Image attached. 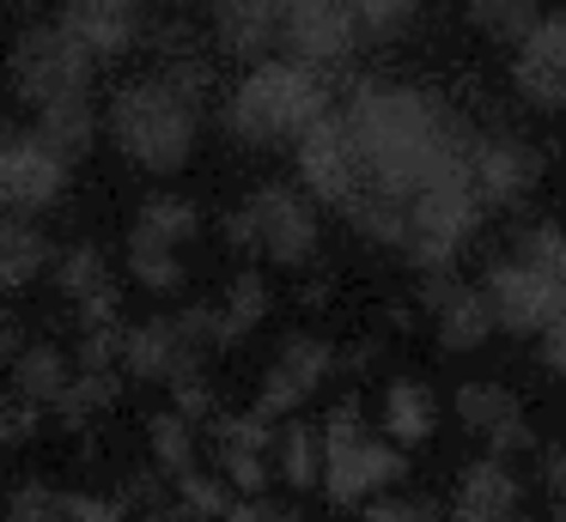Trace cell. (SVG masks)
<instances>
[{
	"label": "cell",
	"mask_w": 566,
	"mask_h": 522,
	"mask_svg": "<svg viewBox=\"0 0 566 522\" xmlns=\"http://www.w3.org/2000/svg\"><path fill=\"white\" fill-rule=\"evenodd\" d=\"M512 249L524 255V262H536L542 274L566 279V225H530V231H517Z\"/></svg>",
	"instance_id": "35"
},
{
	"label": "cell",
	"mask_w": 566,
	"mask_h": 522,
	"mask_svg": "<svg viewBox=\"0 0 566 522\" xmlns=\"http://www.w3.org/2000/svg\"><path fill=\"white\" fill-rule=\"evenodd\" d=\"M420 303L432 310V328H439L444 352H475V347H488V334L500 328V316H493L488 291H481V286H463V279H451V267L427 274V291H420Z\"/></svg>",
	"instance_id": "16"
},
{
	"label": "cell",
	"mask_w": 566,
	"mask_h": 522,
	"mask_svg": "<svg viewBox=\"0 0 566 522\" xmlns=\"http://www.w3.org/2000/svg\"><path fill=\"white\" fill-rule=\"evenodd\" d=\"M7 516H19V522L62 516V492H55L50 480H19L13 492H7Z\"/></svg>",
	"instance_id": "39"
},
{
	"label": "cell",
	"mask_w": 566,
	"mask_h": 522,
	"mask_svg": "<svg viewBox=\"0 0 566 522\" xmlns=\"http://www.w3.org/2000/svg\"><path fill=\"white\" fill-rule=\"evenodd\" d=\"M147 7H184V0H147Z\"/></svg>",
	"instance_id": "46"
},
{
	"label": "cell",
	"mask_w": 566,
	"mask_h": 522,
	"mask_svg": "<svg viewBox=\"0 0 566 522\" xmlns=\"http://www.w3.org/2000/svg\"><path fill=\"white\" fill-rule=\"evenodd\" d=\"M213 24V43L232 55L256 61L269 49H281V0H201Z\"/></svg>",
	"instance_id": "21"
},
{
	"label": "cell",
	"mask_w": 566,
	"mask_h": 522,
	"mask_svg": "<svg viewBox=\"0 0 566 522\" xmlns=\"http://www.w3.org/2000/svg\"><path fill=\"white\" fill-rule=\"evenodd\" d=\"M524 504V480L512 473V461L500 456H475L457 468V492H451V510L469 522H500Z\"/></svg>",
	"instance_id": "20"
},
{
	"label": "cell",
	"mask_w": 566,
	"mask_h": 522,
	"mask_svg": "<svg viewBox=\"0 0 566 522\" xmlns=\"http://www.w3.org/2000/svg\"><path fill=\"white\" fill-rule=\"evenodd\" d=\"M481 213H488V201L475 194L469 152H463L451 170L427 177L415 194H408V206H402V243H396V249H402L420 274H439V267H451L457 255H463V243L475 237Z\"/></svg>",
	"instance_id": "5"
},
{
	"label": "cell",
	"mask_w": 566,
	"mask_h": 522,
	"mask_svg": "<svg viewBox=\"0 0 566 522\" xmlns=\"http://www.w3.org/2000/svg\"><path fill=\"white\" fill-rule=\"evenodd\" d=\"M342 121L354 134L359 158H366L371 189L396 194L408 206V194L427 177L451 170L457 158L469 152V121L444 104L427 85H390V79H366L347 92Z\"/></svg>",
	"instance_id": "1"
},
{
	"label": "cell",
	"mask_w": 566,
	"mask_h": 522,
	"mask_svg": "<svg viewBox=\"0 0 566 522\" xmlns=\"http://www.w3.org/2000/svg\"><path fill=\"white\" fill-rule=\"evenodd\" d=\"M208 444H213V461H220V473L232 480L238 498L269 492V480H274V419L262 407L213 413V419H208Z\"/></svg>",
	"instance_id": "13"
},
{
	"label": "cell",
	"mask_w": 566,
	"mask_h": 522,
	"mask_svg": "<svg viewBox=\"0 0 566 522\" xmlns=\"http://www.w3.org/2000/svg\"><path fill=\"white\" fill-rule=\"evenodd\" d=\"M469 177H475V194L488 206H517L542 177V158L530 140H512V134H493V140H469Z\"/></svg>",
	"instance_id": "18"
},
{
	"label": "cell",
	"mask_w": 566,
	"mask_h": 522,
	"mask_svg": "<svg viewBox=\"0 0 566 522\" xmlns=\"http://www.w3.org/2000/svg\"><path fill=\"white\" fill-rule=\"evenodd\" d=\"M293 164H298V182L317 206H335V213H354V201L371 189L366 177V158H359L354 134H347L342 109H323L305 134L293 140Z\"/></svg>",
	"instance_id": "8"
},
{
	"label": "cell",
	"mask_w": 566,
	"mask_h": 522,
	"mask_svg": "<svg viewBox=\"0 0 566 522\" xmlns=\"http://www.w3.org/2000/svg\"><path fill=\"white\" fill-rule=\"evenodd\" d=\"M201 109L189 92H177L159 67L140 73V79L116 85L111 109H104V134L123 152V164H135L140 177H177L189 170L201 146Z\"/></svg>",
	"instance_id": "2"
},
{
	"label": "cell",
	"mask_w": 566,
	"mask_h": 522,
	"mask_svg": "<svg viewBox=\"0 0 566 522\" xmlns=\"http://www.w3.org/2000/svg\"><path fill=\"white\" fill-rule=\"evenodd\" d=\"M481 291H488L493 316H500V328H512V334H542V328L554 322V316L566 310V279L542 274L536 262H524V255H500V262L488 267V279H481Z\"/></svg>",
	"instance_id": "10"
},
{
	"label": "cell",
	"mask_w": 566,
	"mask_h": 522,
	"mask_svg": "<svg viewBox=\"0 0 566 522\" xmlns=\"http://www.w3.org/2000/svg\"><path fill=\"white\" fill-rule=\"evenodd\" d=\"M67 164L62 152H50V140L31 134H7L0 140V213H25V219H43L67 201Z\"/></svg>",
	"instance_id": "9"
},
{
	"label": "cell",
	"mask_w": 566,
	"mask_h": 522,
	"mask_svg": "<svg viewBox=\"0 0 566 522\" xmlns=\"http://www.w3.org/2000/svg\"><path fill=\"white\" fill-rule=\"evenodd\" d=\"M55 267V243L38 231V219L0 213V291H25Z\"/></svg>",
	"instance_id": "23"
},
{
	"label": "cell",
	"mask_w": 566,
	"mask_h": 522,
	"mask_svg": "<svg viewBox=\"0 0 566 522\" xmlns=\"http://www.w3.org/2000/svg\"><path fill=\"white\" fill-rule=\"evenodd\" d=\"M323 109H335L323 67L298 55H256L226 97V134L250 152H274V146H293Z\"/></svg>",
	"instance_id": "3"
},
{
	"label": "cell",
	"mask_w": 566,
	"mask_h": 522,
	"mask_svg": "<svg viewBox=\"0 0 566 522\" xmlns=\"http://www.w3.org/2000/svg\"><path fill=\"white\" fill-rule=\"evenodd\" d=\"M347 7H354V19H359L366 36H390L420 12V0H347Z\"/></svg>",
	"instance_id": "38"
},
{
	"label": "cell",
	"mask_w": 566,
	"mask_h": 522,
	"mask_svg": "<svg viewBox=\"0 0 566 522\" xmlns=\"http://www.w3.org/2000/svg\"><path fill=\"white\" fill-rule=\"evenodd\" d=\"M116 395H123V371H74V383L62 388V401H55L50 413L67 432H86L98 413L116 407Z\"/></svg>",
	"instance_id": "28"
},
{
	"label": "cell",
	"mask_w": 566,
	"mask_h": 522,
	"mask_svg": "<svg viewBox=\"0 0 566 522\" xmlns=\"http://www.w3.org/2000/svg\"><path fill=\"white\" fill-rule=\"evenodd\" d=\"M50 279H55V291H62L67 303H80V298H92V291H111L116 286L98 243H67V249H55Z\"/></svg>",
	"instance_id": "29"
},
{
	"label": "cell",
	"mask_w": 566,
	"mask_h": 522,
	"mask_svg": "<svg viewBox=\"0 0 566 522\" xmlns=\"http://www.w3.org/2000/svg\"><path fill=\"white\" fill-rule=\"evenodd\" d=\"M74 364H80V371H123V322H98V328H80Z\"/></svg>",
	"instance_id": "36"
},
{
	"label": "cell",
	"mask_w": 566,
	"mask_h": 522,
	"mask_svg": "<svg viewBox=\"0 0 566 522\" xmlns=\"http://www.w3.org/2000/svg\"><path fill=\"white\" fill-rule=\"evenodd\" d=\"M371 522H415V516H439V504H427V498H396V492H378L366 504Z\"/></svg>",
	"instance_id": "41"
},
{
	"label": "cell",
	"mask_w": 566,
	"mask_h": 522,
	"mask_svg": "<svg viewBox=\"0 0 566 522\" xmlns=\"http://www.w3.org/2000/svg\"><path fill=\"white\" fill-rule=\"evenodd\" d=\"M38 425H43V407H31V401L7 395V401H0V456H7L19 437H31Z\"/></svg>",
	"instance_id": "40"
},
{
	"label": "cell",
	"mask_w": 566,
	"mask_h": 522,
	"mask_svg": "<svg viewBox=\"0 0 566 522\" xmlns=\"http://www.w3.org/2000/svg\"><path fill=\"white\" fill-rule=\"evenodd\" d=\"M55 19L80 36V43L98 55V67L135 55L140 31H147V0H62Z\"/></svg>",
	"instance_id": "17"
},
{
	"label": "cell",
	"mask_w": 566,
	"mask_h": 522,
	"mask_svg": "<svg viewBox=\"0 0 566 522\" xmlns=\"http://www.w3.org/2000/svg\"><path fill=\"white\" fill-rule=\"evenodd\" d=\"M74 352L55 347V340H25V347L13 352V364H7V395L31 401V407L50 413L55 401H62V388L74 383Z\"/></svg>",
	"instance_id": "22"
},
{
	"label": "cell",
	"mask_w": 566,
	"mask_h": 522,
	"mask_svg": "<svg viewBox=\"0 0 566 522\" xmlns=\"http://www.w3.org/2000/svg\"><path fill=\"white\" fill-rule=\"evenodd\" d=\"M408 449L396 437H371L354 395H342L323 413V492L335 510H366L378 492L402 486Z\"/></svg>",
	"instance_id": "4"
},
{
	"label": "cell",
	"mask_w": 566,
	"mask_h": 522,
	"mask_svg": "<svg viewBox=\"0 0 566 522\" xmlns=\"http://www.w3.org/2000/svg\"><path fill=\"white\" fill-rule=\"evenodd\" d=\"M463 12L481 36L512 49L517 36H530V24L542 19V0H463Z\"/></svg>",
	"instance_id": "31"
},
{
	"label": "cell",
	"mask_w": 566,
	"mask_h": 522,
	"mask_svg": "<svg viewBox=\"0 0 566 522\" xmlns=\"http://www.w3.org/2000/svg\"><path fill=\"white\" fill-rule=\"evenodd\" d=\"M135 225L159 231V237H171V243H196L201 206L189 201V194H147V201H140V219H135Z\"/></svg>",
	"instance_id": "34"
},
{
	"label": "cell",
	"mask_w": 566,
	"mask_h": 522,
	"mask_svg": "<svg viewBox=\"0 0 566 522\" xmlns=\"http://www.w3.org/2000/svg\"><path fill=\"white\" fill-rule=\"evenodd\" d=\"M317 201L305 194V182H262L244 194V206L226 213V249L238 255H262L269 267H305L317 262Z\"/></svg>",
	"instance_id": "6"
},
{
	"label": "cell",
	"mask_w": 566,
	"mask_h": 522,
	"mask_svg": "<svg viewBox=\"0 0 566 522\" xmlns=\"http://www.w3.org/2000/svg\"><path fill=\"white\" fill-rule=\"evenodd\" d=\"M7 134H13V121H7V104H0V140H7Z\"/></svg>",
	"instance_id": "45"
},
{
	"label": "cell",
	"mask_w": 566,
	"mask_h": 522,
	"mask_svg": "<svg viewBox=\"0 0 566 522\" xmlns=\"http://www.w3.org/2000/svg\"><path fill=\"white\" fill-rule=\"evenodd\" d=\"M274 480L293 486V492L323 486V425L286 419L281 432H274Z\"/></svg>",
	"instance_id": "27"
},
{
	"label": "cell",
	"mask_w": 566,
	"mask_h": 522,
	"mask_svg": "<svg viewBox=\"0 0 566 522\" xmlns=\"http://www.w3.org/2000/svg\"><path fill=\"white\" fill-rule=\"evenodd\" d=\"M184 371H208V359L189 347L177 310L123 328V376L128 383H171V376H184Z\"/></svg>",
	"instance_id": "15"
},
{
	"label": "cell",
	"mask_w": 566,
	"mask_h": 522,
	"mask_svg": "<svg viewBox=\"0 0 566 522\" xmlns=\"http://www.w3.org/2000/svg\"><path fill=\"white\" fill-rule=\"evenodd\" d=\"M335 371H342L335 340H323V334H286L281 352H274V364L262 371L256 407L269 413V419H293V413L305 407V401L317 395Z\"/></svg>",
	"instance_id": "12"
},
{
	"label": "cell",
	"mask_w": 566,
	"mask_h": 522,
	"mask_svg": "<svg viewBox=\"0 0 566 522\" xmlns=\"http://www.w3.org/2000/svg\"><path fill=\"white\" fill-rule=\"evenodd\" d=\"M128 274H135V286L159 291V298L184 291V286H189L184 243H171V237H159V231L135 225V231H128Z\"/></svg>",
	"instance_id": "25"
},
{
	"label": "cell",
	"mask_w": 566,
	"mask_h": 522,
	"mask_svg": "<svg viewBox=\"0 0 566 522\" xmlns=\"http://www.w3.org/2000/svg\"><path fill=\"white\" fill-rule=\"evenodd\" d=\"M238 492L226 473H208V468H184L171 473V516H232Z\"/></svg>",
	"instance_id": "30"
},
{
	"label": "cell",
	"mask_w": 566,
	"mask_h": 522,
	"mask_svg": "<svg viewBox=\"0 0 566 522\" xmlns=\"http://www.w3.org/2000/svg\"><path fill=\"white\" fill-rule=\"evenodd\" d=\"M432 425H439L432 388L420 383V376H396V383L384 388V437H396L402 449H420L432 437Z\"/></svg>",
	"instance_id": "26"
},
{
	"label": "cell",
	"mask_w": 566,
	"mask_h": 522,
	"mask_svg": "<svg viewBox=\"0 0 566 522\" xmlns=\"http://www.w3.org/2000/svg\"><path fill=\"white\" fill-rule=\"evenodd\" d=\"M196 432H201V425H196V419H184L177 407L153 413V419H147V449H153V461H159L165 473L196 468Z\"/></svg>",
	"instance_id": "32"
},
{
	"label": "cell",
	"mask_w": 566,
	"mask_h": 522,
	"mask_svg": "<svg viewBox=\"0 0 566 522\" xmlns=\"http://www.w3.org/2000/svg\"><path fill=\"white\" fill-rule=\"evenodd\" d=\"M7 85L25 109H43L55 97H80L98 85V55L67 31L62 19H38L13 36V55H7Z\"/></svg>",
	"instance_id": "7"
},
{
	"label": "cell",
	"mask_w": 566,
	"mask_h": 522,
	"mask_svg": "<svg viewBox=\"0 0 566 522\" xmlns=\"http://www.w3.org/2000/svg\"><path fill=\"white\" fill-rule=\"evenodd\" d=\"M359 36L366 31H359L347 0H281V49L311 61V67H323V73L347 67Z\"/></svg>",
	"instance_id": "11"
},
{
	"label": "cell",
	"mask_w": 566,
	"mask_h": 522,
	"mask_svg": "<svg viewBox=\"0 0 566 522\" xmlns=\"http://www.w3.org/2000/svg\"><path fill=\"white\" fill-rule=\"evenodd\" d=\"M536 359L548 364L554 376H566V310H560V316H554V322L536 334Z\"/></svg>",
	"instance_id": "42"
},
{
	"label": "cell",
	"mask_w": 566,
	"mask_h": 522,
	"mask_svg": "<svg viewBox=\"0 0 566 522\" xmlns=\"http://www.w3.org/2000/svg\"><path fill=\"white\" fill-rule=\"evenodd\" d=\"M542 480H548V504L566 516V449H554V456L542 461Z\"/></svg>",
	"instance_id": "43"
},
{
	"label": "cell",
	"mask_w": 566,
	"mask_h": 522,
	"mask_svg": "<svg viewBox=\"0 0 566 522\" xmlns=\"http://www.w3.org/2000/svg\"><path fill=\"white\" fill-rule=\"evenodd\" d=\"M269 303H274V298H269V279H262L256 267H244V274H238L232 286H226L220 316H226V334H232V347L250 334V328L269 322Z\"/></svg>",
	"instance_id": "33"
},
{
	"label": "cell",
	"mask_w": 566,
	"mask_h": 522,
	"mask_svg": "<svg viewBox=\"0 0 566 522\" xmlns=\"http://www.w3.org/2000/svg\"><path fill=\"white\" fill-rule=\"evenodd\" d=\"M457 419H463L469 432H475L481 444L493 449V456H505V449H530V444H536L524 401H517L512 388H500V383H463V388H457Z\"/></svg>",
	"instance_id": "19"
},
{
	"label": "cell",
	"mask_w": 566,
	"mask_h": 522,
	"mask_svg": "<svg viewBox=\"0 0 566 522\" xmlns=\"http://www.w3.org/2000/svg\"><path fill=\"white\" fill-rule=\"evenodd\" d=\"M25 347V322H19L7 303H0V364H13V352Z\"/></svg>",
	"instance_id": "44"
},
{
	"label": "cell",
	"mask_w": 566,
	"mask_h": 522,
	"mask_svg": "<svg viewBox=\"0 0 566 522\" xmlns=\"http://www.w3.org/2000/svg\"><path fill=\"white\" fill-rule=\"evenodd\" d=\"M171 407L184 413V419H196V425H208L213 413H220V401H213V383H208V371H184V376H171Z\"/></svg>",
	"instance_id": "37"
},
{
	"label": "cell",
	"mask_w": 566,
	"mask_h": 522,
	"mask_svg": "<svg viewBox=\"0 0 566 522\" xmlns=\"http://www.w3.org/2000/svg\"><path fill=\"white\" fill-rule=\"evenodd\" d=\"M512 85L536 109H566V7L542 12L530 36L512 43Z\"/></svg>",
	"instance_id": "14"
},
{
	"label": "cell",
	"mask_w": 566,
	"mask_h": 522,
	"mask_svg": "<svg viewBox=\"0 0 566 522\" xmlns=\"http://www.w3.org/2000/svg\"><path fill=\"white\" fill-rule=\"evenodd\" d=\"M31 128H38V140H50V152H62L67 164H80V158L98 146V104H92V92L55 97V104L31 109Z\"/></svg>",
	"instance_id": "24"
}]
</instances>
